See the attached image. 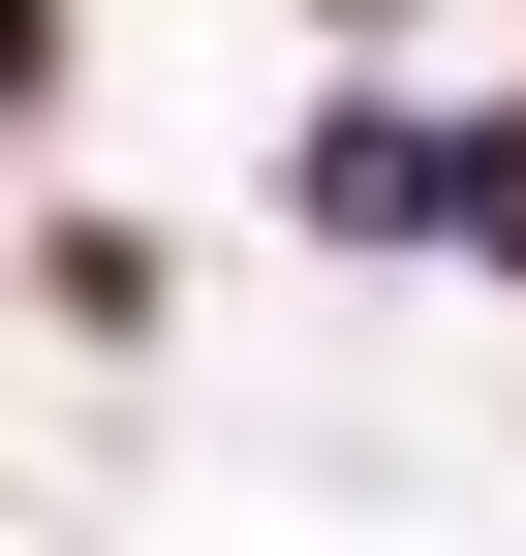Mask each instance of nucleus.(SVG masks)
Returning <instances> with one entry per match:
<instances>
[{"mask_svg": "<svg viewBox=\"0 0 526 556\" xmlns=\"http://www.w3.org/2000/svg\"><path fill=\"white\" fill-rule=\"evenodd\" d=\"M434 217H465V248H526V124H496V155H465V186H434Z\"/></svg>", "mask_w": 526, "mask_h": 556, "instance_id": "obj_2", "label": "nucleus"}, {"mask_svg": "<svg viewBox=\"0 0 526 556\" xmlns=\"http://www.w3.org/2000/svg\"><path fill=\"white\" fill-rule=\"evenodd\" d=\"M434 186H465V155H434V124H310V217H341V248H403Z\"/></svg>", "mask_w": 526, "mask_h": 556, "instance_id": "obj_1", "label": "nucleus"}, {"mask_svg": "<svg viewBox=\"0 0 526 556\" xmlns=\"http://www.w3.org/2000/svg\"><path fill=\"white\" fill-rule=\"evenodd\" d=\"M32 62H62V0H0V93H32Z\"/></svg>", "mask_w": 526, "mask_h": 556, "instance_id": "obj_3", "label": "nucleus"}]
</instances>
